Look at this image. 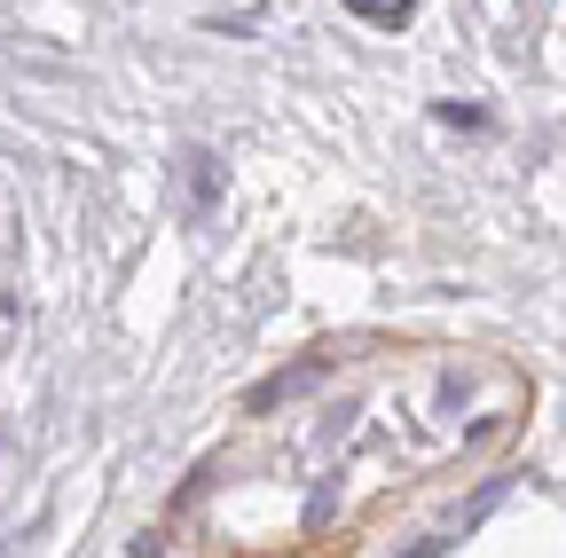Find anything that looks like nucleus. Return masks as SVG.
Instances as JSON below:
<instances>
[{"instance_id": "7ed1b4c3", "label": "nucleus", "mask_w": 566, "mask_h": 558, "mask_svg": "<svg viewBox=\"0 0 566 558\" xmlns=\"http://www.w3.org/2000/svg\"><path fill=\"white\" fill-rule=\"evenodd\" d=\"M346 17H363V24H394V32H401V24L417 17V0H346Z\"/></svg>"}, {"instance_id": "f03ea898", "label": "nucleus", "mask_w": 566, "mask_h": 558, "mask_svg": "<svg viewBox=\"0 0 566 558\" xmlns=\"http://www.w3.org/2000/svg\"><path fill=\"white\" fill-rule=\"evenodd\" d=\"M181 166H189V204H197V213H205V204H221V189H229L221 158H205V150H189Z\"/></svg>"}, {"instance_id": "f257e3e1", "label": "nucleus", "mask_w": 566, "mask_h": 558, "mask_svg": "<svg viewBox=\"0 0 566 558\" xmlns=\"http://www.w3.org/2000/svg\"><path fill=\"white\" fill-rule=\"evenodd\" d=\"M315 378H331V355H307V362H292V370L260 378V386H252V409H275V401H292V393H307Z\"/></svg>"}]
</instances>
